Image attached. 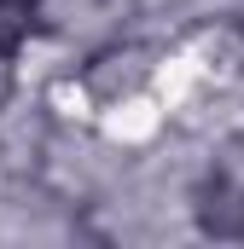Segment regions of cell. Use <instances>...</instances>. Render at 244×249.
Masks as SVG:
<instances>
[{
	"instance_id": "cell-2",
	"label": "cell",
	"mask_w": 244,
	"mask_h": 249,
	"mask_svg": "<svg viewBox=\"0 0 244 249\" xmlns=\"http://www.w3.org/2000/svg\"><path fill=\"white\" fill-rule=\"evenodd\" d=\"M29 6H35V0H0V29H23Z\"/></svg>"
},
{
	"instance_id": "cell-1",
	"label": "cell",
	"mask_w": 244,
	"mask_h": 249,
	"mask_svg": "<svg viewBox=\"0 0 244 249\" xmlns=\"http://www.w3.org/2000/svg\"><path fill=\"white\" fill-rule=\"evenodd\" d=\"M192 220L215 244H244V180L227 168H209L192 191Z\"/></svg>"
}]
</instances>
